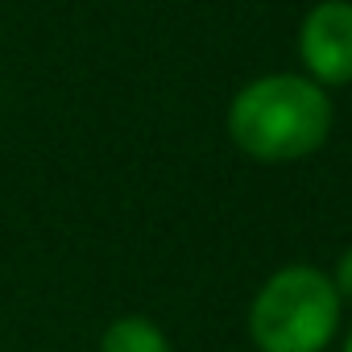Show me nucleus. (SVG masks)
Masks as SVG:
<instances>
[{
	"label": "nucleus",
	"instance_id": "nucleus-1",
	"mask_svg": "<svg viewBox=\"0 0 352 352\" xmlns=\"http://www.w3.org/2000/svg\"><path fill=\"white\" fill-rule=\"evenodd\" d=\"M331 133V96L294 71L249 79L228 104L232 145L265 166L302 162Z\"/></svg>",
	"mask_w": 352,
	"mask_h": 352
},
{
	"label": "nucleus",
	"instance_id": "nucleus-2",
	"mask_svg": "<svg viewBox=\"0 0 352 352\" xmlns=\"http://www.w3.org/2000/svg\"><path fill=\"white\" fill-rule=\"evenodd\" d=\"M340 327V294L331 274L286 265L261 282L249 302V336L257 352H323Z\"/></svg>",
	"mask_w": 352,
	"mask_h": 352
},
{
	"label": "nucleus",
	"instance_id": "nucleus-3",
	"mask_svg": "<svg viewBox=\"0 0 352 352\" xmlns=\"http://www.w3.org/2000/svg\"><path fill=\"white\" fill-rule=\"evenodd\" d=\"M298 58L307 79L327 87L352 83V0H319L298 25Z\"/></svg>",
	"mask_w": 352,
	"mask_h": 352
},
{
	"label": "nucleus",
	"instance_id": "nucleus-4",
	"mask_svg": "<svg viewBox=\"0 0 352 352\" xmlns=\"http://www.w3.org/2000/svg\"><path fill=\"white\" fill-rule=\"evenodd\" d=\"M100 352H170L166 331L145 315H120L104 327Z\"/></svg>",
	"mask_w": 352,
	"mask_h": 352
},
{
	"label": "nucleus",
	"instance_id": "nucleus-5",
	"mask_svg": "<svg viewBox=\"0 0 352 352\" xmlns=\"http://www.w3.org/2000/svg\"><path fill=\"white\" fill-rule=\"evenodd\" d=\"M331 286H336L340 302H344V298L352 302V245L340 253V261H336V274H331Z\"/></svg>",
	"mask_w": 352,
	"mask_h": 352
},
{
	"label": "nucleus",
	"instance_id": "nucleus-6",
	"mask_svg": "<svg viewBox=\"0 0 352 352\" xmlns=\"http://www.w3.org/2000/svg\"><path fill=\"white\" fill-rule=\"evenodd\" d=\"M344 352H352V331H348V340H344Z\"/></svg>",
	"mask_w": 352,
	"mask_h": 352
}]
</instances>
